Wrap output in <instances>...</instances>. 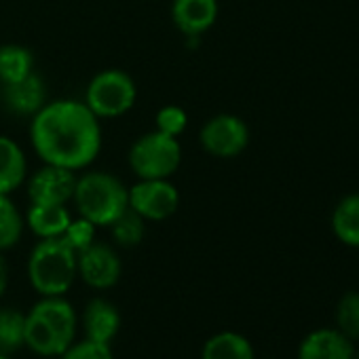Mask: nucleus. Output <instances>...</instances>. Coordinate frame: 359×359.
Segmentation results:
<instances>
[{"instance_id": "obj_1", "label": "nucleus", "mask_w": 359, "mask_h": 359, "mask_svg": "<svg viewBox=\"0 0 359 359\" xmlns=\"http://www.w3.org/2000/svg\"><path fill=\"white\" fill-rule=\"evenodd\" d=\"M30 137L36 154L47 165L70 171L91 165L102 148L100 118L85 102L76 100L45 104L32 118Z\"/></svg>"}, {"instance_id": "obj_2", "label": "nucleus", "mask_w": 359, "mask_h": 359, "mask_svg": "<svg viewBox=\"0 0 359 359\" xmlns=\"http://www.w3.org/2000/svg\"><path fill=\"white\" fill-rule=\"evenodd\" d=\"M79 315L64 296H43L26 313V348L41 357H60L76 340Z\"/></svg>"}, {"instance_id": "obj_3", "label": "nucleus", "mask_w": 359, "mask_h": 359, "mask_svg": "<svg viewBox=\"0 0 359 359\" xmlns=\"http://www.w3.org/2000/svg\"><path fill=\"white\" fill-rule=\"evenodd\" d=\"M79 277L76 252L64 237L41 239L28 258V281L41 296H66Z\"/></svg>"}, {"instance_id": "obj_4", "label": "nucleus", "mask_w": 359, "mask_h": 359, "mask_svg": "<svg viewBox=\"0 0 359 359\" xmlns=\"http://www.w3.org/2000/svg\"><path fill=\"white\" fill-rule=\"evenodd\" d=\"M72 199L81 218L95 226H110L129 210V189H125L116 175L106 171H89L76 177Z\"/></svg>"}, {"instance_id": "obj_5", "label": "nucleus", "mask_w": 359, "mask_h": 359, "mask_svg": "<svg viewBox=\"0 0 359 359\" xmlns=\"http://www.w3.org/2000/svg\"><path fill=\"white\" fill-rule=\"evenodd\" d=\"M180 163H182V148L177 137L165 135L156 129L137 137L129 150V167L140 180H169Z\"/></svg>"}, {"instance_id": "obj_6", "label": "nucleus", "mask_w": 359, "mask_h": 359, "mask_svg": "<svg viewBox=\"0 0 359 359\" xmlns=\"http://www.w3.org/2000/svg\"><path fill=\"white\" fill-rule=\"evenodd\" d=\"M135 95V83L127 72L104 70L91 79L85 104L97 118H116L133 108Z\"/></svg>"}, {"instance_id": "obj_7", "label": "nucleus", "mask_w": 359, "mask_h": 359, "mask_svg": "<svg viewBox=\"0 0 359 359\" xmlns=\"http://www.w3.org/2000/svg\"><path fill=\"white\" fill-rule=\"evenodd\" d=\"M199 140L212 156L235 158L250 144V127L237 114H216L201 127Z\"/></svg>"}, {"instance_id": "obj_8", "label": "nucleus", "mask_w": 359, "mask_h": 359, "mask_svg": "<svg viewBox=\"0 0 359 359\" xmlns=\"http://www.w3.org/2000/svg\"><path fill=\"white\" fill-rule=\"evenodd\" d=\"M180 205L177 189L169 180H140L129 189V210L150 222H163Z\"/></svg>"}, {"instance_id": "obj_9", "label": "nucleus", "mask_w": 359, "mask_h": 359, "mask_svg": "<svg viewBox=\"0 0 359 359\" xmlns=\"http://www.w3.org/2000/svg\"><path fill=\"white\" fill-rule=\"evenodd\" d=\"M76 269L79 277L93 290H110L123 275V262L116 250L97 241L76 254Z\"/></svg>"}, {"instance_id": "obj_10", "label": "nucleus", "mask_w": 359, "mask_h": 359, "mask_svg": "<svg viewBox=\"0 0 359 359\" xmlns=\"http://www.w3.org/2000/svg\"><path fill=\"white\" fill-rule=\"evenodd\" d=\"M74 171L57 165H45L32 175L28 184V195L30 201L36 205H66L74 195Z\"/></svg>"}, {"instance_id": "obj_11", "label": "nucleus", "mask_w": 359, "mask_h": 359, "mask_svg": "<svg viewBox=\"0 0 359 359\" xmlns=\"http://www.w3.org/2000/svg\"><path fill=\"white\" fill-rule=\"evenodd\" d=\"M85 338L110 344L121 330V311L106 298H91L79 317Z\"/></svg>"}, {"instance_id": "obj_12", "label": "nucleus", "mask_w": 359, "mask_h": 359, "mask_svg": "<svg viewBox=\"0 0 359 359\" xmlns=\"http://www.w3.org/2000/svg\"><path fill=\"white\" fill-rule=\"evenodd\" d=\"M171 20L184 36H201L218 20V0H173Z\"/></svg>"}, {"instance_id": "obj_13", "label": "nucleus", "mask_w": 359, "mask_h": 359, "mask_svg": "<svg viewBox=\"0 0 359 359\" xmlns=\"http://www.w3.org/2000/svg\"><path fill=\"white\" fill-rule=\"evenodd\" d=\"M353 340L332 327L313 330L298 346V359H353Z\"/></svg>"}, {"instance_id": "obj_14", "label": "nucleus", "mask_w": 359, "mask_h": 359, "mask_svg": "<svg viewBox=\"0 0 359 359\" xmlns=\"http://www.w3.org/2000/svg\"><path fill=\"white\" fill-rule=\"evenodd\" d=\"M3 102L15 114L34 116L47 104V91L41 76L30 74L24 81L3 85Z\"/></svg>"}, {"instance_id": "obj_15", "label": "nucleus", "mask_w": 359, "mask_h": 359, "mask_svg": "<svg viewBox=\"0 0 359 359\" xmlns=\"http://www.w3.org/2000/svg\"><path fill=\"white\" fill-rule=\"evenodd\" d=\"M26 171L28 163L22 146L7 135H0V195H11L20 189Z\"/></svg>"}, {"instance_id": "obj_16", "label": "nucleus", "mask_w": 359, "mask_h": 359, "mask_svg": "<svg viewBox=\"0 0 359 359\" xmlns=\"http://www.w3.org/2000/svg\"><path fill=\"white\" fill-rule=\"evenodd\" d=\"M72 216L66 205H36L32 203L26 214L28 229L39 239H53L62 237L70 224Z\"/></svg>"}, {"instance_id": "obj_17", "label": "nucleus", "mask_w": 359, "mask_h": 359, "mask_svg": "<svg viewBox=\"0 0 359 359\" xmlns=\"http://www.w3.org/2000/svg\"><path fill=\"white\" fill-rule=\"evenodd\" d=\"M330 226L340 243L348 248H359V193L344 195L334 205Z\"/></svg>"}, {"instance_id": "obj_18", "label": "nucleus", "mask_w": 359, "mask_h": 359, "mask_svg": "<svg viewBox=\"0 0 359 359\" xmlns=\"http://www.w3.org/2000/svg\"><path fill=\"white\" fill-rule=\"evenodd\" d=\"M201 359H256V353L243 334L224 330L205 340Z\"/></svg>"}, {"instance_id": "obj_19", "label": "nucleus", "mask_w": 359, "mask_h": 359, "mask_svg": "<svg viewBox=\"0 0 359 359\" xmlns=\"http://www.w3.org/2000/svg\"><path fill=\"white\" fill-rule=\"evenodd\" d=\"M34 74V55L20 45L0 47V83L11 85Z\"/></svg>"}, {"instance_id": "obj_20", "label": "nucleus", "mask_w": 359, "mask_h": 359, "mask_svg": "<svg viewBox=\"0 0 359 359\" xmlns=\"http://www.w3.org/2000/svg\"><path fill=\"white\" fill-rule=\"evenodd\" d=\"M26 346V313L13 306H0V353L15 355Z\"/></svg>"}, {"instance_id": "obj_21", "label": "nucleus", "mask_w": 359, "mask_h": 359, "mask_svg": "<svg viewBox=\"0 0 359 359\" xmlns=\"http://www.w3.org/2000/svg\"><path fill=\"white\" fill-rule=\"evenodd\" d=\"M26 220L9 195H0V252L15 248L24 235Z\"/></svg>"}, {"instance_id": "obj_22", "label": "nucleus", "mask_w": 359, "mask_h": 359, "mask_svg": "<svg viewBox=\"0 0 359 359\" xmlns=\"http://www.w3.org/2000/svg\"><path fill=\"white\" fill-rule=\"evenodd\" d=\"M144 218H140L133 210H127L123 212L112 224H110V231H112V239L116 245L121 248H133L137 245L142 239H144Z\"/></svg>"}, {"instance_id": "obj_23", "label": "nucleus", "mask_w": 359, "mask_h": 359, "mask_svg": "<svg viewBox=\"0 0 359 359\" xmlns=\"http://www.w3.org/2000/svg\"><path fill=\"white\" fill-rule=\"evenodd\" d=\"M336 323L348 340H359V292H344L336 304Z\"/></svg>"}, {"instance_id": "obj_24", "label": "nucleus", "mask_w": 359, "mask_h": 359, "mask_svg": "<svg viewBox=\"0 0 359 359\" xmlns=\"http://www.w3.org/2000/svg\"><path fill=\"white\" fill-rule=\"evenodd\" d=\"M187 125H189V114L184 108H180V106L169 104L156 112V131H161L165 135H171V137L182 135Z\"/></svg>"}, {"instance_id": "obj_25", "label": "nucleus", "mask_w": 359, "mask_h": 359, "mask_svg": "<svg viewBox=\"0 0 359 359\" xmlns=\"http://www.w3.org/2000/svg\"><path fill=\"white\" fill-rule=\"evenodd\" d=\"M95 229L97 226L93 222L85 220V218H76V220H70V224L62 237L76 254H81L95 241Z\"/></svg>"}, {"instance_id": "obj_26", "label": "nucleus", "mask_w": 359, "mask_h": 359, "mask_svg": "<svg viewBox=\"0 0 359 359\" xmlns=\"http://www.w3.org/2000/svg\"><path fill=\"white\" fill-rule=\"evenodd\" d=\"M60 359H114V353L110 344L83 338V340H74L70 348L60 355Z\"/></svg>"}, {"instance_id": "obj_27", "label": "nucleus", "mask_w": 359, "mask_h": 359, "mask_svg": "<svg viewBox=\"0 0 359 359\" xmlns=\"http://www.w3.org/2000/svg\"><path fill=\"white\" fill-rule=\"evenodd\" d=\"M7 285H9V266H7V260H5L3 252H0V298L5 296Z\"/></svg>"}, {"instance_id": "obj_28", "label": "nucleus", "mask_w": 359, "mask_h": 359, "mask_svg": "<svg viewBox=\"0 0 359 359\" xmlns=\"http://www.w3.org/2000/svg\"><path fill=\"white\" fill-rule=\"evenodd\" d=\"M0 359H13L11 355H5V353H0Z\"/></svg>"}, {"instance_id": "obj_29", "label": "nucleus", "mask_w": 359, "mask_h": 359, "mask_svg": "<svg viewBox=\"0 0 359 359\" xmlns=\"http://www.w3.org/2000/svg\"><path fill=\"white\" fill-rule=\"evenodd\" d=\"M353 359H359V353H355V355H353Z\"/></svg>"}]
</instances>
